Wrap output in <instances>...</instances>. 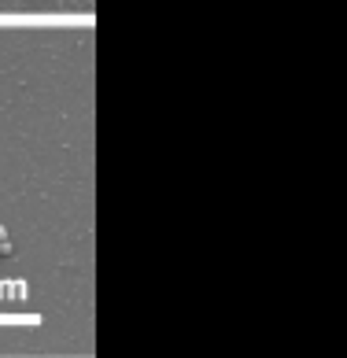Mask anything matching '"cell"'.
I'll return each mask as SVG.
<instances>
[{
    "instance_id": "6da1fadb",
    "label": "cell",
    "mask_w": 347,
    "mask_h": 358,
    "mask_svg": "<svg viewBox=\"0 0 347 358\" xmlns=\"http://www.w3.org/2000/svg\"><path fill=\"white\" fill-rule=\"evenodd\" d=\"M11 251H15V244H11V233L4 229V225H0V262H8Z\"/></svg>"
}]
</instances>
